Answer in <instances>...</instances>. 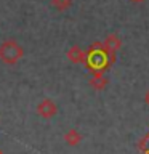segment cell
<instances>
[{
  "label": "cell",
  "instance_id": "1",
  "mask_svg": "<svg viewBox=\"0 0 149 154\" xmlns=\"http://www.w3.org/2000/svg\"><path fill=\"white\" fill-rule=\"evenodd\" d=\"M87 67L91 71H106L109 69L112 61L109 60V56L106 55V51L103 50V45L101 43H93L91 48L87 51Z\"/></svg>",
  "mask_w": 149,
  "mask_h": 154
},
{
  "label": "cell",
  "instance_id": "2",
  "mask_svg": "<svg viewBox=\"0 0 149 154\" xmlns=\"http://www.w3.org/2000/svg\"><path fill=\"white\" fill-rule=\"evenodd\" d=\"M23 56H24V48L16 40L8 38V40L0 43V61L3 64L13 66L19 60H23Z\"/></svg>",
  "mask_w": 149,
  "mask_h": 154
},
{
  "label": "cell",
  "instance_id": "3",
  "mask_svg": "<svg viewBox=\"0 0 149 154\" xmlns=\"http://www.w3.org/2000/svg\"><path fill=\"white\" fill-rule=\"evenodd\" d=\"M35 111L42 119H53L58 114V104H56V101H53L51 98H43L40 103L37 104Z\"/></svg>",
  "mask_w": 149,
  "mask_h": 154
},
{
  "label": "cell",
  "instance_id": "4",
  "mask_svg": "<svg viewBox=\"0 0 149 154\" xmlns=\"http://www.w3.org/2000/svg\"><path fill=\"white\" fill-rule=\"evenodd\" d=\"M103 45V50L106 51V55L109 56L111 61H115V55H117V51L120 50V47H122V40L115 35V34H111L104 38V42L101 43Z\"/></svg>",
  "mask_w": 149,
  "mask_h": 154
},
{
  "label": "cell",
  "instance_id": "5",
  "mask_svg": "<svg viewBox=\"0 0 149 154\" xmlns=\"http://www.w3.org/2000/svg\"><path fill=\"white\" fill-rule=\"evenodd\" d=\"M88 84L93 87L95 90L101 91V90H104L106 87H108L109 79L104 75L103 71H91L90 75H88Z\"/></svg>",
  "mask_w": 149,
  "mask_h": 154
},
{
  "label": "cell",
  "instance_id": "6",
  "mask_svg": "<svg viewBox=\"0 0 149 154\" xmlns=\"http://www.w3.org/2000/svg\"><path fill=\"white\" fill-rule=\"evenodd\" d=\"M66 56H67V60H69L71 63H74V64H85L87 63V53L77 45L71 47L69 50H67Z\"/></svg>",
  "mask_w": 149,
  "mask_h": 154
},
{
  "label": "cell",
  "instance_id": "7",
  "mask_svg": "<svg viewBox=\"0 0 149 154\" xmlns=\"http://www.w3.org/2000/svg\"><path fill=\"white\" fill-rule=\"evenodd\" d=\"M62 140H64V143L67 144V146H79V144L82 143V133L75 128H69L64 133Z\"/></svg>",
  "mask_w": 149,
  "mask_h": 154
},
{
  "label": "cell",
  "instance_id": "8",
  "mask_svg": "<svg viewBox=\"0 0 149 154\" xmlns=\"http://www.w3.org/2000/svg\"><path fill=\"white\" fill-rule=\"evenodd\" d=\"M51 3H53V7L61 10V11L71 7V0H51Z\"/></svg>",
  "mask_w": 149,
  "mask_h": 154
},
{
  "label": "cell",
  "instance_id": "9",
  "mask_svg": "<svg viewBox=\"0 0 149 154\" xmlns=\"http://www.w3.org/2000/svg\"><path fill=\"white\" fill-rule=\"evenodd\" d=\"M144 103H146L149 106V90L146 91V95H144Z\"/></svg>",
  "mask_w": 149,
  "mask_h": 154
},
{
  "label": "cell",
  "instance_id": "10",
  "mask_svg": "<svg viewBox=\"0 0 149 154\" xmlns=\"http://www.w3.org/2000/svg\"><path fill=\"white\" fill-rule=\"evenodd\" d=\"M135 2H144V0H135Z\"/></svg>",
  "mask_w": 149,
  "mask_h": 154
}]
</instances>
